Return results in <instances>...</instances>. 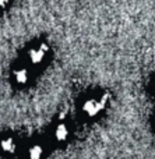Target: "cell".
<instances>
[{"mask_svg":"<svg viewBox=\"0 0 155 159\" xmlns=\"http://www.w3.org/2000/svg\"><path fill=\"white\" fill-rule=\"evenodd\" d=\"M11 0H0V10H4V8L8 7Z\"/></svg>","mask_w":155,"mask_h":159,"instance_id":"52a82bcc","label":"cell"},{"mask_svg":"<svg viewBox=\"0 0 155 159\" xmlns=\"http://www.w3.org/2000/svg\"><path fill=\"white\" fill-rule=\"evenodd\" d=\"M20 149V144L14 135H3L0 138V152L6 157H11V155L17 154Z\"/></svg>","mask_w":155,"mask_h":159,"instance_id":"5b68a950","label":"cell"},{"mask_svg":"<svg viewBox=\"0 0 155 159\" xmlns=\"http://www.w3.org/2000/svg\"><path fill=\"white\" fill-rule=\"evenodd\" d=\"M46 154V148L42 143L34 141L25 149V158L27 159H43Z\"/></svg>","mask_w":155,"mask_h":159,"instance_id":"8992f818","label":"cell"},{"mask_svg":"<svg viewBox=\"0 0 155 159\" xmlns=\"http://www.w3.org/2000/svg\"><path fill=\"white\" fill-rule=\"evenodd\" d=\"M50 48L46 42H39L36 45L28 48L25 57H27V63L30 67H41L42 64L46 61L48 56H49Z\"/></svg>","mask_w":155,"mask_h":159,"instance_id":"7a4b0ae2","label":"cell"},{"mask_svg":"<svg viewBox=\"0 0 155 159\" xmlns=\"http://www.w3.org/2000/svg\"><path fill=\"white\" fill-rule=\"evenodd\" d=\"M109 93H97V95H89L85 99H83L80 105V110L85 117L94 119L98 117L109 105Z\"/></svg>","mask_w":155,"mask_h":159,"instance_id":"6da1fadb","label":"cell"},{"mask_svg":"<svg viewBox=\"0 0 155 159\" xmlns=\"http://www.w3.org/2000/svg\"><path fill=\"white\" fill-rule=\"evenodd\" d=\"M13 82L18 87H25V85L30 84L32 74H31V69L30 66H18L14 67L13 70Z\"/></svg>","mask_w":155,"mask_h":159,"instance_id":"277c9868","label":"cell"},{"mask_svg":"<svg viewBox=\"0 0 155 159\" xmlns=\"http://www.w3.org/2000/svg\"><path fill=\"white\" fill-rule=\"evenodd\" d=\"M154 89H155V82H154Z\"/></svg>","mask_w":155,"mask_h":159,"instance_id":"ba28073f","label":"cell"},{"mask_svg":"<svg viewBox=\"0 0 155 159\" xmlns=\"http://www.w3.org/2000/svg\"><path fill=\"white\" fill-rule=\"evenodd\" d=\"M70 135H71V129H70V126L66 121H57L55 124L53 131H52V138L55 143H57V144L67 143Z\"/></svg>","mask_w":155,"mask_h":159,"instance_id":"3957f363","label":"cell"}]
</instances>
